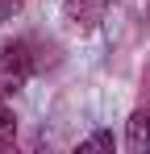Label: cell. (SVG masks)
Listing matches in <instances>:
<instances>
[{
    "mask_svg": "<svg viewBox=\"0 0 150 154\" xmlns=\"http://www.w3.org/2000/svg\"><path fill=\"white\" fill-rule=\"evenodd\" d=\"M33 71H38V58H33V46L25 38L0 46V100L4 96H17L25 83L33 79Z\"/></svg>",
    "mask_w": 150,
    "mask_h": 154,
    "instance_id": "1",
    "label": "cell"
},
{
    "mask_svg": "<svg viewBox=\"0 0 150 154\" xmlns=\"http://www.w3.org/2000/svg\"><path fill=\"white\" fill-rule=\"evenodd\" d=\"M113 4H117V0H63V21H67L75 33H92Z\"/></svg>",
    "mask_w": 150,
    "mask_h": 154,
    "instance_id": "2",
    "label": "cell"
},
{
    "mask_svg": "<svg viewBox=\"0 0 150 154\" xmlns=\"http://www.w3.org/2000/svg\"><path fill=\"white\" fill-rule=\"evenodd\" d=\"M125 146L133 154H150V112L146 108H138V112L129 117V125H125Z\"/></svg>",
    "mask_w": 150,
    "mask_h": 154,
    "instance_id": "3",
    "label": "cell"
},
{
    "mask_svg": "<svg viewBox=\"0 0 150 154\" xmlns=\"http://www.w3.org/2000/svg\"><path fill=\"white\" fill-rule=\"evenodd\" d=\"M75 150H79V154H100V150H104V154H113V150H117V137H113L108 129H96V133H92V137H83Z\"/></svg>",
    "mask_w": 150,
    "mask_h": 154,
    "instance_id": "4",
    "label": "cell"
},
{
    "mask_svg": "<svg viewBox=\"0 0 150 154\" xmlns=\"http://www.w3.org/2000/svg\"><path fill=\"white\" fill-rule=\"evenodd\" d=\"M13 142H17V117H13V108L0 104V150L13 146Z\"/></svg>",
    "mask_w": 150,
    "mask_h": 154,
    "instance_id": "5",
    "label": "cell"
},
{
    "mask_svg": "<svg viewBox=\"0 0 150 154\" xmlns=\"http://www.w3.org/2000/svg\"><path fill=\"white\" fill-rule=\"evenodd\" d=\"M21 4H25V0H0V21H8V17H13Z\"/></svg>",
    "mask_w": 150,
    "mask_h": 154,
    "instance_id": "6",
    "label": "cell"
}]
</instances>
